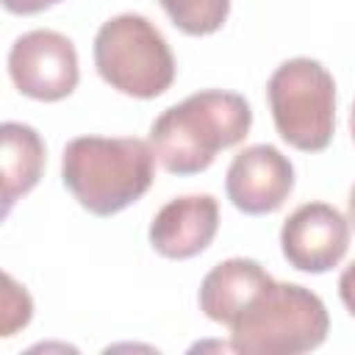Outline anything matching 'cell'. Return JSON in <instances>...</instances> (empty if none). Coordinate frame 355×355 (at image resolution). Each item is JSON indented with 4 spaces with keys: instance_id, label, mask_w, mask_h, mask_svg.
I'll use <instances>...</instances> for the list:
<instances>
[{
    "instance_id": "obj_1",
    "label": "cell",
    "mask_w": 355,
    "mask_h": 355,
    "mask_svg": "<svg viewBox=\"0 0 355 355\" xmlns=\"http://www.w3.org/2000/svg\"><path fill=\"white\" fill-rule=\"evenodd\" d=\"M252 125L250 103L236 92L205 89L166 108L150 128L158 164L172 175L205 172L219 150L244 141Z\"/></svg>"
},
{
    "instance_id": "obj_2",
    "label": "cell",
    "mask_w": 355,
    "mask_h": 355,
    "mask_svg": "<svg viewBox=\"0 0 355 355\" xmlns=\"http://www.w3.org/2000/svg\"><path fill=\"white\" fill-rule=\"evenodd\" d=\"M155 178L153 144L136 136H78L61 155V180L94 216H111L147 194Z\"/></svg>"
},
{
    "instance_id": "obj_3",
    "label": "cell",
    "mask_w": 355,
    "mask_h": 355,
    "mask_svg": "<svg viewBox=\"0 0 355 355\" xmlns=\"http://www.w3.org/2000/svg\"><path fill=\"white\" fill-rule=\"evenodd\" d=\"M330 316L305 286L272 280L230 324V349L244 355H300L324 344Z\"/></svg>"
},
{
    "instance_id": "obj_4",
    "label": "cell",
    "mask_w": 355,
    "mask_h": 355,
    "mask_svg": "<svg viewBox=\"0 0 355 355\" xmlns=\"http://www.w3.org/2000/svg\"><path fill=\"white\" fill-rule=\"evenodd\" d=\"M94 67L111 89L136 100H153L175 80V55L164 33L141 14H119L100 25Z\"/></svg>"
},
{
    "instance_id": "obj_5",
    "label": "cell",
    "mask_w": 355,
    "mask_h": 355,
    "mask_svg": "<svg viewBox=\"0 0 355 355\" xmlns=\"http://www.w3.org/2000/svg\"><path fill=\"white\" fill-rule=\"evenodd\" d=\"M266 97L275 128L286 144L302 153H319L336 133V83L313 58L283 61L269 83Z\"/></svg>"
},
{
    "instance_id": "obj_6",
    "label": "cell",
    "mask_w": 355,
    "mask_h": 355,
    "mask_svg": "<svg viewBox=\"0 0 355 355\" xmlns=\"http://www.w3.org/2000/svg\"><path fill=\"white\" fill-rule=\"evenodd\" d=\"M8 75L31 100H64L80 80L75 44L58 31H28L8 50Z\"/></svg>"
},
{
    "instance_id": "obj_7",
    "label": "cell",
    "mask_w": 355,
    "mask_h": 355,
    "mask_svg": "<svg viewBox=\"0 0 355 355\" xmlns=\"http://www.w3.org/2000/svg\"><path fill=\"white\" fill-rule=\"evenodd\" d=\"M286 261L311 275H322L341 263L349 250V222L327 202H305L288 214L280 230Z\"/></svg>"
},
{
    "instance_id": "obj_8",
    "label": "cell",
    "mask_w": 355,
    "mask_h": 355,
    "mask_svg": "<svg viewBox=\"0 0 355 355\" xmlns=\"http://www.w3.org/2000/svg\"><path fill=\"white\" fill-rule=\"evenodd\" d=\"M225 189L239 211L250 216L272 214L283 208L294 189V166L277 147L252 144L230 161Z\"/></svg>"
},
{
    "instance_id": "obj_9",
    "label": "cell",
    "mask_w": 355,
    "mask_h": 355,
    "mask_svg": "<svg viewBox=\"0 0 355 355\" xmlns=\"http://www.w3.org/2000/svg\"><path fill=\"white\" fill-rule=\"evenodd\" d=\"M219 230V202L211 194L169 200L150 222V244L158 255L186 261L200 255Z\"/></svg>"
},
{
    "instance_id": "obj_10",
    "label": "cell",
    "mask_w": 355,
    "mask_h": 355,
    "mask_svg": "<svg viewBox=\"0 0 355 355\" xmlns=\"http://www.w3.org/2000/svg\"><path fill=\"white\" fill-rule=\"evenodd\" d=\"M272 283L269 272L252 258H227L216 263L200 283V311L219 324L233 319Z\"/></svg>"
},
{
    "instance_id": "obj_11",
    "label": "cell",
    "mask_w": 355,
    "mask_h": 355,
    "mask_svg": "<svg viewBox=\"0 0 355 355\" xmlns=\"http://www.w3.org/2000/svg\"><path fill=\"white\" fill-rule=\"evenodd\" d=\"M44 141L42 136L22 122L0 125V178H3V214L25 197L44 172Z\"/></svg>"
},
{
    "instance_id": "obj_12",
    "label": "cell",
    "mask_w": 355,
    "mask_h": 355,
    "mask_svg": "<svg viewBox=\"0 0 355 355\" xmlns=\"http://www.w3.org/2000/svg\"><path fill=\"white\" fill-rule=\"evenodd\" d=\"M166 17L189 36H208L216 33L227 14L230 0H158Z\"/></svg>"
},
{
    "instance_id": "obj_13",
    "label": "cell",
    "mask_w": 355,
    "mask_h": 355,
    "mask_svg": "<svg viewBox=\"0 0 355 355\" xmlns=\"http://www.w3.org/2000/svg\"><path fill=\"white\" fill-rule=\"evenodd\" d=\"M3 311H0V336H14L19 327H25L31 322V311L33 302L28 297V291L22 286H17V280L11 275H3Z\"/></svg>"
},
{
    "instance_id": "obj_14",
    "label": "cell",
    "mask_w": 355,
    "mask_h": 355,
    "mask_svg": "<svg viewBox=\"0 0 355 355\" xmlns=\"http://www.w3.org/2000/svg\"><path fill=\"white\" fill-rule=\"evenodd\" d=\"M338 297H341V302H344V308L355 316V261L341 272V277H338Z\"/></svg>"
},
{
    "instance_id": "obj_15",
    "label": "cell",
    "mask_w": 355,
    "mask_h": 355,
    "mask_svg": "<svg viewBox=\"0 0 355 355\" xmlns=\"http://www.w3.org/2000/svg\"><path fill=\"white\" fill-rule=\"evenodd\" d=\"M55 3H64V0H3V8L11 11V14L28 17V14H39V11H44Z\"/></svg>"
},
{
    "instance_id": "obj_16",
    "label": "cell",
    "mask_w": 355,
    "mask_h": 355,
    "mask_svg": "<svg viewBox=\"0 0 355 355\" xmlns=\"http://www.w3.org/2000/svg\"><path fill=\"white\" fill-rule=\"evenodd\" d=\"M347 222L355 230V186L349 189V200H347Z\"/></svg>"
},
{
    "instance_id": "obj_17",
    "label": "cell",
    "mask_w": 355,
    "mask_h": 355,
    "mask_svg": "<svg viewBox=\"0 0 355 355\" xmlns=\"http://www.w3.org/2000/svg\"><path fill=\"white\" fill-rule=\"evenodd\" d=\"M349 133H352V141H355V103H352V111H349Z\"/></svg>"
}]
</instances>
